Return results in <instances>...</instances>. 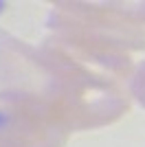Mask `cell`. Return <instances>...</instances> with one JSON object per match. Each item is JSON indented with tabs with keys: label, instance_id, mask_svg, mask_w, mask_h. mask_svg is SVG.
Returning <instances> with one entry per match:
<instances>
[{
	"label": "cell",
	"instance_id": "3",
	"mask_svg": "<svg viewBox=\"0 0 145 147\" xmlns=\"http://www.w3.org/2000/svg\"><path fill=\"white\" fill-rule=\"evenodd\" d=\"M132 94L145 108V61L136 68V73H134V77H132Z\"/></svg>",
	"mask_w": 145,
	"mask_h": 147
},
{
	"label": "cell",
	"instance_id": "2",
	"mask_svg": "<svg viewBox=\"0 0 145 147\" xmlns=\"http://www.w3.org/2000/svg\"><path fill=\"white\" fill-rule=\"evenodd\" d=\"M66 141L68 132L18 97L0 92V147H64Z\"/></svg>",
	"mask_w": 145,
	"mask_h": 147
},
{
	"label": "cell",
	"instance_id": "1",
	"mask_svg": "<svg viewBox=\"0 0 145 147\" xmlns=\"http://www.w3.org/2000/svg\"><path fill=\"white\" fill-rule=\"evenodd\" d=\"M0 92L29 103L64 132L115 123L130 99L108 75L81 66L51 44L33 49L0 33Z\"/></svg>",
	"mask_w": 145,
	"mask_h": 147
}]
</instances>
